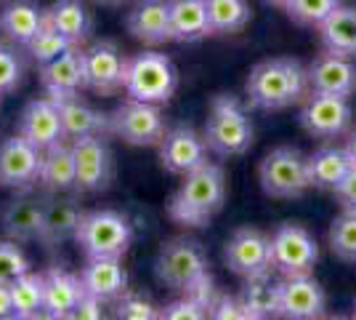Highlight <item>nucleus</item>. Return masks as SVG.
I'll list each match as a JSON object with an SVG mask.
<instances>
[{
    "mask_svg": "<svg viewBox=\"0 0 356 320\" xmlns=\"http://www.w3.org/2000/svg\"><path fill=\"white\" fill-rule=\"evenodd\" d=\"M11 286V299H14V318L32 320L43 318L45 310V275L24 273L16 280L8 283Z\"/></svg>",
    "mask_w": 356,
    "mask_h": 320,
    "instance_id": "2f4dec72",
    "label": "nucleus"
},
{
    "mask_svg": "<svg viewBox=\"0 0 356 320\" xmlns=\"http://www.w3.org/2000/svg\"><path fill=\"white\" fill-rule=\"evenodd\" d=\"M239 302L248 312V320H261L277 315V283H268L266 277H248L245 289L239 294Z\"/></svg>",
    "mask_w": 356,
    "mask_h": 320,
    "instance_id": "72a5a7b5",
    "label": "nucleus"
},
{
    "mask_svg": "<svg viewBox=\"0 0 356 320\" xmlns=\"http://www.w3.org/2000/svg\"><path fill=\"white\" fill-rule=\"evenodd\" d=\"M93 3H99V6H120L122 0H93Z\"/></svg>",
    "mask_w": 356,
    "mask_h": 320,
    "instance_id": "09e8293b",
    "label": "nucleus"
},
{
    "mask_svg": "<svg viewBox=\"0 0 356 320\" xmlns=\"http://www.w3.org/2000/svg\"><path fill=\"white\" fill-rule=\"evenodd\" d=\"M170 35L178 43H197L213 35L208 0H170Z\"/></svg>",
    "mask_w": 356,
    "mask_h": 320,
    "instance_id": "cd10ccee",
    "label": "nucleus"
},
{
    "mask_svg": "<svg viewBox=\"0 0 356 320\" xmlns=\"http://www.w3.org/2000/svg\"><path fill=\"white\" fill-rule=\"evenodd\" d=\"M327 310L325 289L312 275H293L277 283V315L290 320L322 318Z\"/></svg>",
    "mask_w": 356,
    "mask_h": 320,
    "instance_id": "4468645a",
    "label": "nucleus"
},
{
    "mask_svg": "<svg viewBox=\"0 0 356 320\" xmlns=\"http://www.w3.org/2000/svg\"><path fill=\"white\" fill-rule=\"evenodd\" d=\"M157 280L170 291H189L202 277L208 275V257L202 245L189 238H173L163 243L157 261H154Z\"/></svg>",
    "mask_w": 356,
    "mask_h": 320,
    "instance_id": "0eeeda50",
    "label": "nucleus"
},
{
    "mask_svg": "<svg viewBox=\"0 0 356 320\" xmlns=\"http://www.w3.org/2000/svg\"><path fill=\"white\" fill-rule=\"evenodd\" d=\"M43 208L45 203H40V200L14 198L3 206L0 224H3L6 235L11 241H19V243L38 241L40 238V227H43Z\"/></svg>",
    "mask_w": 356,
    "mask_h": 320,
    "instance_id": "a878e982",
    "label": "nucleus"
},
{
    "mask_svg": "<svg viewBox=\"0 0 356 320\" xmlns=\"http://www.w3.org/2000/svg\"><path fill=\"white\" fill-rule=\"evenodd\" d=\"M74 243L83 248L88 259H122L134 243V227L118 211H90L83 216Z\"/></svg>",
    "mask_w": 356,
    "mask_h": 320,
    "instance_id": "39448f33",
    "label": "nucleus"
},
{
    "mask_svg": "<svg viewBox=\"0 0 356 320\" xmlns=\"http://www.w3.org/2000/svg\"><path fill=\"white\" fill-rule=\"evenodd\" d=\"M208 19L213 35H232L250 24L248 0H208Z\"/></svg>",
    "mask_w": 356,
    "mask_h": 320,
    "instance_id": "473e14b6",
    "label": "nucleus"
},
{
    "mask_svg": "<svg viewBox=\"0 0 356 320\" xmlns=\"http://www.w3.org/2000/svg\"><path fill=\"white\" fill-rule=\"evenodd\" d=\"M208 144L205 137L197 134L189 125H178L170 128L165 139L160 142V160L168 174L176 176H186L194 168H200L202 163H208Z\"/></svg>",
    "mask_w": 356,
    "mask_h": 320,
    "instance_id": "dca6fc26",
    "label": "nucleus"
},
{
    "mask_svg": "<svg viewBox=\"0 0 356 320\" xmlns=\"http://www.w3.org/2000/svg\"><path fill=\"white\" fill-rule=\"evenodd\" d=\"M319 261V245L314 235L300 224H282L271 235V270L293 277L312 275Z\"/></svg>",
    "mask_w": 356,
    "mask_h": 320,
    "instance_id": "9d476101",
    "label": "nucleus"
},
{
    "mask_svg": "<svg viewBox=\"0 0 356 320\" xmlns=\"http://www.w3.org/2000/svg\"><path fill=\"white\" fill-rule=\"evenodd\" d=\"M309 73V89L319 93H335V96H354L356 93V64L341 54H319L306 67Z\"/></svg>",
    "mask_w": 356,
    "mask_h": 320,
    "instance_id": "a211bd4d",
    "label": "nucleus"
},
{
    "mask_svg": "<svg viewBox=\"0 0 356 320\" xmlns=\"http://www.w3.org/2000/svg\"><path fill=\"white\" fill-rule=\"evenodd\" d=\"M330 248L343 261H356V211H346L332 219L330 227Z\"/></svg>",
    "mask_w": 356,
    "mask_h": 320,
    "instance_id": "f704fd0d",
    "label": "nucleus"
},
{
    "mask_svg": "<svg viewBox=\"0 0 356 320\" xmlns=\"http://www.w3.org/2000/svg\"><path fill=\"white\" fill-rule=\"evenodd\" d=\"M40 86L45 96H51L54 102L70 99L86 89V73H83V51L74 46L67 54H61L59 59L40 64Z\"/></svg>",
    "mask_w": 356,
    "mask_h": 320,
    "instance_id": "6ab92c4d",
    "label": "nucleus"
},
{
    "mask_svg": "<svg viewBox=\"0 0 356 320\" xmlns=\"http://www.w3.org/2000/svg\"><path fill=\"white\" fill-rule=\"evenodd\" d=\"M128 32L147 46H163L170 35V0H138L128 11Z\"/></svg>",
    "mask_w": 356,
    "mask_h": 320,
    "instance_id": "aec40b11",
    "label": "nucleus"
},
{
    "mask_svg": "<svg viewBox=\"0 0 356 320\" xmlns=\"http://www.w3.org/2000/svg\"><path fill=\"white\" fill-rule=\"evenodd\" d=\"M19 134L43 153L48 147L64 142L67 137H64V125H61L59 105L51 96L30 102L19 118Z\"/></svg>",
    "mask_w": 356,
    "mask_h": 320,
    "instance_id": "f3484780",
    "label": "nucleus"
},
{
    "mask_svg": "<svg viewBox=\"0 0 356 320\" xmlns=\"http://www.w3.org/2000/svg\"><path fill=\"white\" fill-rule=\"evenodd\" d=\"M59 115L61 125H64V137L67 139H80V137H109V115L99 112L96 107L77 96L61 99Z\"/></svg>",
    "mask_w": 356,
    "mask_h": 320,
    "instance_id": "b1692460",
    "label": "nucleus"
},
{
    "mask_svg": "<svg viewBox=\"0 0 356 320\" xmlns=\"http://www.w3.org/2000/svg\"><path fill=\"white\" fill-rule=\"evenodd\" d=\"M226 267L239 277H266L271 273V238L261 229H237L223 248Z\"/></svg>",
    "mask_w": 356,
    "mask_h": 320,
    "instance_id": "f8f14e48",
    "label": "nucleus"
},
{
    "mask_svg": "<svg viewBox=\"0 0 356 320\" xmlns=\"http://www.w3.org/2000/svg\"><path fill=\"white\" fill-rule=\"evenodd\" d=\"M192 302H197V305L202 307L205 312L210 315V307L216 305V299H218V289H216V280H213V275H202L197 283H194L189 291H184Z\"/></svg>",
    "mask_w": 356,
    "mask_h": 320,
    "instance_id": "79ce46f5",
    "label": "nucleus"
},
{
    "mask_svg": "<svg viewBox=\"0 0 356 320\" xmlns=\"http://www.w3.org/2000/svg\"><path fill=\"white\" fill-rule=\"evenodd\" d=\"M306 166H309L312 187L335 190L346 179V174L354 168V163L346 153V147H322L316 153L306 155Z\"/></svg>",
    "mask_w": 356,
    "mask_h": 320,
    "instance_id": "c756f323",
    "label": "nucleus"
},
{
    "mask_svg": "<svg viewBox=\"0 0 356 320\" xmlns=\"http://www.w3.org/2000/svg\"><path fill=\"white\" fill-rule=\"evenodd\" d=\"M83 289L104 299V302H118L128 291V273L122 267V259L104 257V259H88V264L80 270Z\"/></svg>",
    "mask_w": 356,
    "mask_h": 320,
    "instance_id": "4be33fe9",
    "label": "nucleus"
},
{
    "mask_svg": "<svg viewBox=\"0 0 356 320\" xmlns=\"http://www.w3.org/2000/svg\"><path fill=\"white\" fill-rule=\"evenodd\" d=\"M316 30H319V40H322L325 51L341 54V56H348V59H356V8L354 6H338Z\"/></svg>",
    "mask_w": 356,
    "mask_h": 320,
    "instance_id": "c85d7f7f",
    "label": "nucleus"
},
{
    "mask_svg": "<svg viewBox=\"0 0 356 320\" xmlns=\"http://www.w3.org/2000/svg\"><path fill=\"white\" fill-rule=\"evenodd\" d=\"M24 77V61L11 46L0 43V93H11L22 86Z\"/></svg>",
    "mask_w": 356,
    "mask_h": 320,
    "instance_id": "ea45409f",
    "label": "nucleus"
},
{
    "mask_svg": "<svg viewBox=\"0 0 356 320\" xmlns=\"http://www.w3.org/2000/svg\"><path fill=\"white\" fill-rule=\"evenodd\" d=\"M160 318H165V320H202V318H208V312L184 294L181 299H176V302H170L168 307L160 310Z\"/></svg>",
    "mask_w": 356,
    "mask_h": 320,
    "instance_id": "a19ab883",
    "label": "nucleus"
},
{
    "mask_svg": "<svg viewBox=\"0 0 356 320\" xmlns=\"http://www.w3.org/2000/svg\"><path fill=\"white\" fill-rule=\"evenodd\" d=\"M202 137L210 153L221 155V158H237L252 147L255 128H252L248 109L237 96L223 93V96H216L210 105Z\"/></svg>",
    "mask_w": 356,
    "mask_h": 320,
    "instance_id": "7ed1b4c3",
    "label": "nucleus"
},
{
    "mask_svg": "<svg viewBox=\"0 0 356 320\" xmlns=\"http://www.w3.org/2000/svg\"><path fill=\"white\" fill-rule=\"evenodd\" d=\"M45 275V310L43 318L64 320L72 318L74 307L80 302V296L86 294L80 275L67 273L64 267H51Z\"/></svg>",
    "mask_w": 356,
    "mask_h": 320,
    "instance_id": "412c9836",
    "label": "nucleus"
},
{
    "mask_svg": "<svg viewBox=\"0 0 356 320\" xmlns=\"http://www.w3.org/2000/svg\"><path fill=\"white\" fill-rule=\"evenodd\" d=\"M30 273V259L16 245V241H0V280L11 283L19 275Z\"/></svg>",
    "mask_w": 356,
    "mask_h": 320,
    "instance_id": "4c0bfd02",
    "label": "nucleus"
},
{
    "mask_svg": "<svg viewBox=\"0 0 356 320\" xmlns=\"http://www.w3.org/2000/svg\"><path fill=\"white\" fill-rule=\"evenodd\" d=\"M261 187L268 198L293 200L306 195V190L312 187L309 179V166H306V155L298 147H277L261 160L258 168Z\"/></svg>",
    "mask_w": 356,
    "mask_h": 320,
    "instance_id": "423d86ee",
    "label": "nucleus"
},
{
    "mask_svg": "<svg viewBox=\"0 0 356 320\" xmlns=\"http://www.w3.org/2000/svg\"><path fill=\"white\" fill-rule=\"evenodd\" d=\"M115 315L122 320H154V318H160V310L152 305L144 294H131V291H125L118 299Z\"/></svg>",
    "mask_w": 356,
    "mask_h": 320,
    "instance_id": "58836bf2",
    "label": "nucleus"
},
{
    "mask_svg": "<svg viewBox=\"0 0 356 320\" xmlns=\"http://www.w3.org/2000/svg\"><path fill=\"white\" fill-rule=\"evenodd\" d=\"M346 153H348L351 163L356 166V131H351V134H348V142H346Z\"/></svg>",
    "mask_w": 356,
    "mask_h": 320,
    "instance_id": "de8ad7c7",
    "label": "nucleus"
},
{
    "mask_svg": "<svg viewBox=\"0 0 356 320\" xmlns=\"http://www.w3.org/2000/svg\"><path fill=\"white\" fill-rule=\"evenodd\" d=\"M338 6H341V0H290V3L284 6V11H287V16H290L296 24L319 27Z\"/></svg>",
    "mask_w": 356,
    "mask_h": 320,
    "instance_id": "e433bc0d",
    "label": "nucleus"
},
{
    "mask_svg": "<svg viewBox=\"0 0 356 320\" xmlns=\"http://www.w3.org/2000/svg\"><path fill=\"white\" fill-rule=\"evenodd\" d=\"M354 318H356V302H354Z\"/></svg>",
    "mask_w": 356,
    "mask_h": 320,
    "instance_id": "3c124183",
    "label": "nucleus"
},
{
    "mask_svg": "<svg viewBox=\"0 0 356 320\" xmlns=\"http://www.w3.org/2000/svg\"><path fill=\"white\" fill-rule=\"evenodd\" d=\"M109 134L134 147H160V142L168 134V125L160 105L128 96V102H122L109 115Z\"/></svg>",
    "mask_w": 356,
    "mask_h": 320,
    "instance_id": "6e6552de",
    "label": "nucleus"
},
{
    "mask_svg": "<svg viewBox=\"0 0 356 320\" xmlns=\"http://www.w3.org/2000/svg\"><path fill=\"white\" fill-rule=\"evenodd\" d=\"M70 48H74L72 40H67L61 32L51 30V27L45 24L43 30L38 32L30 43H27V54H30L38 64H48V61L59 59L61 54H67Z\"/></svg>",
    "mask_w": 356,
    "mask_h": 320,
    "instance_id": "c9c22d12",
    "label": "nucleus"
},
{
    "mask_svg": "<svg viewBox=\"0 0 356 320\" xmlns=\"http://www.w3.org/2000/svg\"><path fill=\"white\" fill-rule=\"evenodd\" d=\"M74 153V190L77 192H102L115 179V163L106 147V137L72 139Z\"/></svg>",
    "mask_w": 356,
    "mask_h": 320,
    "instance_id": "9b49d317",
    "label": "nucleus"
},
{
    "mask_svg": "<svg viewBox=\"0 0 356 320\" xmlns=\"http://www.w3.org/2000/svg\"><path fill=\"white\" fill-rule=\"evenodd\" d=\"M43 27H45V8H40L32 0H11L0 11V32L11 43H16V46H27Z\"/></svg>",
    "mask_w": 356,
    "mask_h": 320,
    "instance_id": "393cba45",
    "label": "nucleus"
},
{
    "mask_svg": "<svg viewBox=\"0 0 356 320\" xmlns=\"http://www.w3.org/2000/svg\"><path fill=\"white\" fill-rule=\"evenodd\" d=\"M332 192H335V198L346 211H356V166L346 174V179Z\"/></svg>",
    "mask_w": 356,
    "mask_h": 320,
    "instance_id": "a18cd8bd",
    "label": "nucleus"
},
{
    "mask_svg": "<svg viewBox=\"0 0 356 320\" xmlns=\"http://www.w3.org/2000/svg\"><path fill=\"white\" fill-rule=\"evenodd\" d=\"M45 190L51 192H70L74 190V153L72 144L59 142L43 153V166H40V179Z\"/></svg>",
    "mask_w": 356,
    "mask_h": 320,
    "instance_id": "7c9ffc66",
    "label": "nucleus"
},
{
    "mask_svg": "<svg viewBox=\"0 0 356 320\" xmlns=\"http://www.w3.org/2000/svg\"><path fill=\"white\" fill-rule=\"evenodd\" d=\"M72 318L77 320H102L104 318V299H99V296H93V294H83L80 296V302L74 307V315Z\"/></svg>",
    "mask_w": 356,
    "mask_h": 320,
    "instance_id": "c03bdc74",
    "label": "nucleus"
},
{
    "mask_svg": "<svg viewBox=\"0 0 356 320\" xmlns=\"http://www.w3.org/2000/svg\"><path fill=\"white\" fill-rule=\"evenodd\" d=\"M226 200V174L216 163H202L184 176V184L170 200V219L186 227H208Z\"/></svg>",
    "mask_w": 356,
    "mask_h": 320,
    "instance_id": "f03ea898",
    "label": "nucleus"
},
{
    "mask_svg": "<svg viewBox=\"0 0 356 320\" xmlns=\"http://www.w3.org/2000/svg\"><path fill=\"white\" fill-rule=\"evenodd\" d=\"M298 118H300V125L309 137L330 142V139L348 134L351 121H354V109H351L346 96L309 91Z\"/></svg>",
    "mask_w": 356,
    "mask_h": 320,
    "instance_id": "1a4fd4ad",
    "label": "nucleus"
},
{
    "mask_svg": "<svg viewBox=\"0 0 356 320\" xmlns=\"http://www.w3.org/2000/svg\"><path fill=\"white\" fill-rule=\"evenodd\" d=\"M125 56L112 40H99L83 51L86 89L102 96H112L125 83Z\"/></svg>",
    "mask_w": 356,
    "mask_h": 320,
    "instance_id": "ddd939ff",
    "label": "nucleus"
},
{
    "mask_svg": "<svg viewBox=\"0 0 356 320\" xmlns=\"http://www.w3.org/2000/svg\"><path fill=\"white\" fill-rule=\"evenodd\" d=\"M266 3H271V6H280V8H284L290 0H266Z\"/></svg>",
    "mask_w": 356,
    "mask_h": 320,
    "instance_id": "8fccbe9b",
    "label": "nucleus"
},
{
    "mask_svg": "<svg viewBox=\"0 0 356 320\" xmlns=\"http://www.w3.org/2000/svg\"><path fill=\"white\" fill-rule=\"evenodd\" d=\"M83 208L77 200L70 198H54L45 200L43 208V227H40V243L43 245H59L67 241H74L80 222H83Z\"/></svg>",
    "mask_w": 356,
    "mask_h": 320,
    "instance_id": "5701e85b",
    "label": "nucleus"
},
{
    "mask_svg": "<svg viewBox=\"0 0 356 320\" xmlns=\"http://www.w3.org/2000/svg\"><path fill=\"white\" fill-rule=\"evenodd\" d=\"M125 93L138 102L165 105L178 89V70L170 56L157 51H141L125 61Z\"/></svg>",
    "mask_w": 356,
    "mask_h": 320,
    "instance_id": "20e7f679",
    "label": "nucleus"
},
{
    "mask_svg": "<svg viewBox=\"0 0 356 320\" xmlns=\"http://www.w3.org/2000/svg\"><path fill=\"white\" fill-rule=\"evenodd\" d=\"M210 318L216 320H248V312L239 302V296H229V294H218L216 305L210 307Z\"/></svg>",
    "mask_w": 356,
    "mask_h": 320,
    "instance_id": "37998d69",
    "label": "nucleus"
},
{
    "mask_svg": "<svg viewBox=\"0 0 356 320\" xmlns=\"http://www.w3.org/2000/svg\"><path fill=\"white\" fill-rule=\"evenodd\" d=\"M245 91L255 109L277 112L303 102L312 89H309V73L300 61L266 59L252 67Z\"/></svg>",
    "mask_w": 356,
    "mask_h": 320,
    "instance_id": "f257e3e1",
    "label": "nucleus"
},
{
    "mask_svg": "<svg viewBox=\"0 0 356 320\" xmlns=\"http://www.w3.org/2000/svg\"><path fill=\"white\" fill-rule=\"evenodd\" d=\"M45 24L80 46L93 32V16L83 0H56L45 8Z\"/></svg>",
    "mask_w": 356,
    "mask_h": 320,
    "instance_id": "bb28decb",
    "label": "nucleus"
},
{
    "mask_svg": "<svg viewBox=\"0 0 356 320\" xmlns=\"http://www.w3.org/2000/svg\"><path fill=\"white\" fill-rule=\"evenodd\" d=\"M14 318V299H11V286L0 280V320Z\"/></svg>",
    "mask_w": 356,
    "mask_h": 320,
    "instance_id": "49530a36",
    "label": "nucleus"
},
{
    "mask_svg": "<svg viewBox=\"0 0 356 320\" xmlns=\"http://www.w3.org/2000/svg\"><path fill=\"white\" fill-rule=\"evenodd\" d=\"M43 150L30 144L22 134L3 139L0 144V187L27 190L40 179Z\"/></svg>",
    "mask_w": 356,
    "mask_h": 320,
    "instance_id": "2eb2a0df",
    "label": "nucleus"
}]
</instances>
